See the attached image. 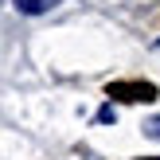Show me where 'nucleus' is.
Returning <instances> with one entry per match:
<instances>
[{
    "mask_svg": "<svg viewBox=\"0 0 160 160\" xmlns=\"http://www.w3.org/2000/svg\"><path fill=\"white\" fill-rule=\"evenodd\" d=\"M106 94H109L113 102H156V98H160L156 82H145V78H129V82H109V86H106Z\"/></svg>",
    "mask_w": 160,
    "mask_h": 160,
    "instance_id": "obj_1",
    "label": "nucleus"
},
{
    "mask_svg": "<svg viewBox=\"0 0 160 160\" xmlns=\"http://www.w3.org/2000/svg\"><path fill=\"white\" fill-rule=\"evenodd\" d=\"M51 4H59V0H16V8H20V12H28V16H39V12H47Z\"/></svg>",
    "mask_w": 160,
    "mask_h": 160,
    "instance_id": "obj_2",
    "label": "nucleus"
},
{
    "mask_svg": "<svg viewBox=\"0 0 160 160\" xmlns=\"http://www.w3.org/2000/svg\"><path fill=\"white\" fill-rule=\"evenodd\" d=\"M145 133H148V137H156V141H160V117H152V121H145Z\"/></svg>",
    "mask_w": 160,
    "mask_h": 160,
    "instance_id": "obj_3",
    "label": "nucleus"
},
{
    "mask_svg": "<svg viewBox=\"0 0 160 160\" xmlns=\"http://www.w3.org/2000/svg\"><path fill=\"white\" fill-rule=\"evenodd\" d=\"M148 160H160V156H148Z\"/></svg>",
    "mask_w": 160,
    "mask_h": 160,
    "instance_id": "obj_4",
    "label": "nucleus"
},
{
    "mask_svg": "<svg viewBox=\"0 0 160 160\" xmlns=\"http://www.w3.org/2000/svg\"><path fill=\"white\" fill-rule=\"evenodd\" d=\"M0 8H4V0H0Z\"/></svg>",
    "mask_w": 160,
    "mask_h": 160,
    "instance_id": "obj_5",
    "label": "nucleus"
},
{
    "mask_svg": "<svg viewBox=\"0 0 160 160\" xmlns=\"http://www.w3.org/2000/svg\"><path fill=\"white\" fill-rule=\"evenodd\" d=\"M156 47H160V43H156Z\"/></svg>",
    "mask_w": 160,
    "mask_h": 160,
    "instance_id": "obj_6",
    "label": "nucleus"
}]
</instances>
